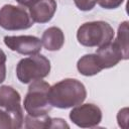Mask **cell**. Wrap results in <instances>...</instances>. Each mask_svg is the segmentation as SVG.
Instances as JSON below:
<instances>
[{
	"label": "cell",
	"instance_id": "1",
	"mask_svg": "<svg viewBox=\"0 0 129 129\" xmlns=\"http://www.w3.org/2000/svg\"><path fill=\"white\" fill-rule=\"evenodd\" d=\"M87 97L83 83L76 79H64L50 86L48 100L52 107L68 109L82 104Z\"/></svg>",
	"mask_w": 129,
	"mask_h": 129
},
{
	"label": "cell",
	"instance_id": "2",
	"mask_svg": "<svg viewBox=\"0 0 129 129\" xmlns=\"http://www.w3.org/2000/svg\"><path fill=\"white\" fill-rule=\"evenodd\" d=\"M114 29L105 21H91L82 24L77 31L79 43L87 47H100L113 40Z\"/></svg>",
	"mask_w": 129,
	"mask_h": 129
},
{
	"label": "cell",
	"instance_id": "3",
	"mask_svg": "<svg viewBox=\"0 0 129 129\" xmlns=\"http://www.w3.org/2000/svg\"><path fill=\"white\" fill-rule=\"evenodd\" d=\"M49 88L50 85L42 81V79L31 82L23 101L24 109L28 115H45L51 110L52 106L48 100Z\"/></svg>",
	"mask_w": 129,
	"mask_h": 129
},
{
	"label": "cell",
	"instance_id": "4",
	"mask_svg": "<svg viewBox=\"0 0 129 129\" xmlns=\"http://www.w3.org/2000/svg\"><path fill=\"white\" fill-rule=\"evenodd\" d=\"M49 72V59L39 53L22 58L16 66V76L22 84H28L35 80H41L47 77Z\"/></svg>",
	"mask_w": 129,
	"mask_h": 129
},
{
	"label": "cell",
	"instance_id": "5",
	"mask_svg": "<svg viewBox=\"0 0 129 129\" xmlns=\"http://www.w3.org/2000/svg\"><path fill=\"white\" fill-rule=\"evenodd\" d=\"M33 23L29 13L24 8L7 4L0 9V26L6 30L27 29Z\"/></svg>",
	"mask_w": 129,
	"mask_h": 129
},
{
	"label": "cell",
	"instance_id": "6",
	"mask_svg": "<svg viewBox=\"0 0 129 129\" xmlns=\"http://www.w3.org/2000/svg\"><path fill=\"white\" fill-rule=\"evenodd\" d=\"M21 98L19 93L10 86L0 87V107L8 111L14 121L16 129L21 128L23 125V110L20 104Z\"/></svg>",
	"mask_w": 129,
	"mask_h": 129
},
{
	"label": "cell",
	"instance_id": "7",
	"mask_svg": "<svg viewBox=\"0 0 129 129\" xmlns=\"http://www.w3.org/2000/svg\"><path fill=\"white\" fill-rule=\"evenodd\" d=\"M70 119L79 127L91 128L101 122L102 111L94 104H80L70 112Z\"/></svg>",
	"mask_w": 129,
	"mask_h": 129
},
{
	"label": "cell",
	"instance_id": "8",
	"mask_svg": "<svg viewBox=\"0 0 129 129\" xmlns=\"http://www.w3.org/2000/svg\"><path fill=\"white\" fill-rule=\"evenodd\" d=\"M4 43L11 50L25 55L36 54L42 47L41 39L32 35L5 36Z\"/></svg>",
	"mask_w": 129,
	"mask_h": 129
},
{
	"label": "cell",
	"instance_id": "9",
	"mask_svg": "<svg viewBox=\"0 0 129 129\" xmlns=\"http://www.w3.org/2000/svg\"><path fill=\"white\" fill-rule=\"evenodd\" d=\"M55 11V0H37L28 8V13L32 21L36 23H46L50 21Z\"/></svg>",
	"mask_w": 129,
	"mask_h": 129
},
{
	"label": "cell",
	"instance_id": "10",
	"mask_svg": "<svg viewBox=\"0 0 129 129\" xmlns=\"http://www.w3.org/2000/svg\"><path fill=\"white\" fill-rule=\"evenodd\" d=\"M96 54L103 70L113 68L123 59L122 51L115 41H110L109 43L98 47Z\"/></svg>",
	"mask_w": 129,
	"mask_h": 129
},
{
	"label": "cell",
	"instance_id": "11",
	"mask_svg": "<svg viewBox=\"0 0 129 129\" xmlns=\"http://www.w3.org/2000/svg\"><path fill=\"white\" fill-rule=\"evenodd\" d=\"M41 43L49 51L59 50L64 43V35L60 28L51 26L44 30L41 37Z\"/></svg>",
	"mask_w": 129,
	"mask_h": 129
},
{
	"label": "cell",
	"instance_id": "12",
	"mask_svg": "<svg viewBox=\"0 0 129 129\" xmlns=\"http://www.w3.org/2000/svg\"><path fill=\"white\" fill-rule=\"evenodd\" d=\"M77 69L80 72V74L86 77L95 76L103 70L96 53L83 55L77 62Z\"/></svg>",
	"mask_w": 129,
	"mask_h": 129
},
{
	"label": "cell",
	"instance_id": "13",
	"mask_svg": "<svg viewBox=\"0 0 129 129\" xmlns=\"http://www.w3.org/2000/svg\"><path fill=\"white\" fill-rule=\"evenodd\" d=\"M116 44L119 46V48L122 51L123 59H128L129 57V44H128V21H123L117 31V37L114 40Z\"/></svg>",
	"mask_w": 129,
	"mask_h": 129
},
{
	"label": "cell",
	"instance_id": "14",
	"mask_svg": "<svg viewBox=\"0 0 129 129\" xmlns=\"http://www.w3.org/2000/svg\"><path fill=\"white\" fill-rule=\"evenodd\" d=\"M24 121L25 128L27 129H45L50 128L51 125V118L47 114L40 116H31L27 114L24 118Z\"/></svg>",
	"mask_w": 129,
	"mask_h": 129
},
{
	"label": "cell",
	"instance_id": "15",
	"mask_svg": "<svg viewBox=\"0 0 129 129\" xmlns=\"http://www.w3.org/2000/svg\"><path fill=\"white\" fill-rule=\"evenodd\" d=\"M9 128L16 129L15 121L12 115L8 111L2 110L0 107V129H9Z\"/></svg>",
	"mask_w": 129,
	"mask_h": 129
},
{
	"label": "cell",
	"instance_id": "16",
	"mask_svg": "<svg viewBox=\"0 0 129 129\" xmlns=\"http://www.w3.org/2000/svg\"><path fill=\"white\" fill-rule=\"evenodd\" d=\"M74 2L82 11H90L97 4V0H74Z\"/></svg>",
	"mask_w": 129,
	"mask_h": 129
},
{
	"label": "cell",
	"instance_id": "17",
	"mask_svg": "<svg viewBox=\"0 0 129 129\" xmlns=\"http://www.w3.org/2000/svg\"><path fill=\"white\" fill-rule=\"evenodd\" d=\"M117 121H118V125L121 128L124 129L128 128V108H123L118 112Z\"/></svg>",
	"mask_w": 129,
	"mask_h": 129
},
{
	"label": "cell",
	"instance_id": "18",
	"mask_svg": "<svg viewBox=\"0 0 129 129\" xmlns=\"http://www.w3.org/2000/svg\"><path fill=\"white\" fill-rule=\"evenodd\" d=\"M123 2L124 0H97V3L104 9H116Z\"/></svg>",
	"mask_w": 129,
	"mask_h": 129
},
{
	"label": "cell",
	"instance_id": "19",
	"mask_svg": "<svg viewBox=\"0 0 129 129\" xmlns=\"http://www.w3.org/2000/svg\"><path fill=\"white\" fill-rule=\"evenodd\" d=\"M69 124L63 119L60 118H51V125L50 128H69Z\"/></svg>",
	"mask_w": 129,
	"mask_h": 129
},
{
	"label": "cell",
	"instance_id": "20",
	"mask_svg": "<svg viewBox=\"0 0 129 129\" xmlns=\"http://www.w3.org/2000/svg\"><path fill=\"white\" fill-rule=\"evenodd\" d=\"M36 1H37V0H16V2H17L18 4H20V5L24 6V7H28V8H29L32 4H34Z\"/></svg>",
	"mask_w": 129,
	"mask_h": 129
},
{
	"label": "cell",
	"instance_id": "21",
	"mask_svg": "<svg viewBox=\"0 0 129 129\" xmlns=\"http://www.w3.org/2000/svg\"><path fill=\"white\" fill-rule=\"evenodd\" d=\"M5 62H6V54H5V52L0 48V67L3 66V64H5Z\"/></svg>",
	"mask_w": 129,
	"mask_h": 129
}]
</instances>
